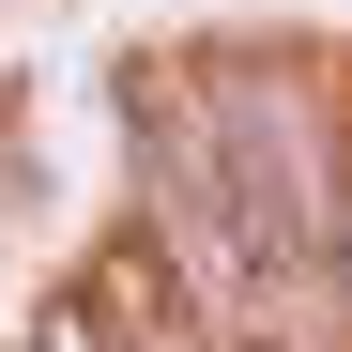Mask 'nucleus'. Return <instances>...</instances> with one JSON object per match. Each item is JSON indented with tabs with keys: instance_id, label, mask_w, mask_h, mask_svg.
Here are the masks:
<instances>
[{
	"instance_id": "1",
	"label": "nucleus",
	"mask_w": 352,
	"mask_h": 352,
	"mask_svg": "<svg viewBox=\"0 0 352 352\" xmlns=\"http://www.w3.org/2000/svg\"><path fill=\"white\" fill-rule=\"evenodd\" d=\"M16 352H123V337H107L92 276H46V307H31V337H16Z\"/></svg>"
}]
</instances>
